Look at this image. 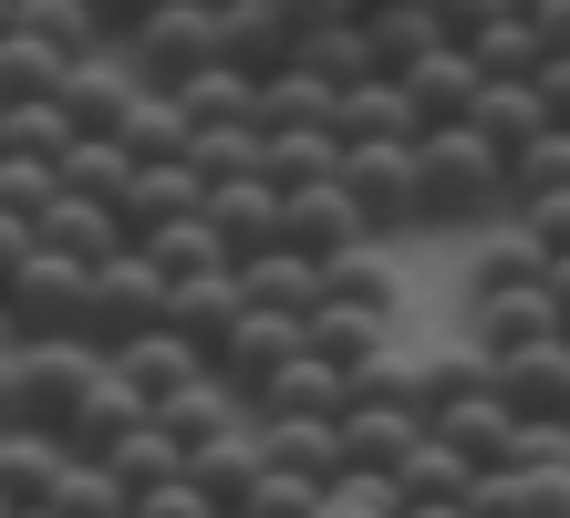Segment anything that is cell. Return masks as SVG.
<instances>
[{"label": "cell", "mask_w": 570, "mask_h": 518, "mask_svg": "<svg viewBox=\"0 0 570 518\" xmlns=\"http://www.w3.org/2000/svg\"><path fill=\"white\" fill-rule=\"evenodd\" d=\"M509 218V156L488 146L478 125H435L425 135V228H466Z\"/></svg>", "instance_id": "cell-1"}, {"label": "cell", "mask_w": 570, "mask_h": 518, "mask_svg": "<svg viewBox=\"0 0 570 518\" xmlns=\"http://www.w3.org/2000/svg\"><path fill=\"white\" fill-rule=\"evenodd\" d=\"M343 187L374 218V238L425 228V135H374V146H343Z\"/></svg>", "instance_id": "cell-2"}, {"label": "cell", "mask_w": 570, "mask_h": 518, "mask_svg": "<svg viewBox=\"0 0 570 518\" xmlns=\"http://www.w3.org/2000/svg\"><path fill=\"white\" fill-rule=\"evenodd\" d=\"M83 291H94V270L62 260V250H31L11 281H0V301H11V322H21V342H83Z\"/></svg>", "instance_id": "cell-3"}, {"label": "cell", "mask_w": 570, "mask_h": 518, "mask_svg": "<svg viewBox=\"0 0 570 518\" xmlns=\"http://www.w3.org/2000/svg\"><path fill=\"white\" fill-rule=\"evenodd\" d=\"M166 301H177V281L146 260V250H125V260H105L94 270V291H83V342H136V332H156L166 322Z\"/></svg>", "instance_id": "cell-4"}, {"label": "cell", "mask_w": 570, "mask_h": 518, "mask_svg": "<svg viewBox=\"0 0 570 518\" xmlns=\"http://www.w3.org/2000/svg\"><path fill=\"white\" fill-rule=\"evenodd\" d=\"M125 62H136L156 94H177L187 74H208V62H218V11H197V0H156V11L125 31Z\"/></svg>", "instance_id": "cell-5"}, {"label": "cell", "mask_w": 570, "mask_h": 518, "mask_svg": "<svg viewBox=\"0 0 570 518\" xmlns=\"http://www.w3.org/2000/svg\"><path fill=\"white\" fill-rule=\"evenodd\" d=\"M115 353L105 342H21V426H73V404H83V384L105 373Z\"/></svg>", "instance_id": "cell-6"}, {"label": "cell", "mask_w": 570, "mask_h": 518, "mask_svg": "<svg viewBox=\"0 0 570 518\" xmlns=\"http://www.w3.org/2000/svg\"><path fill=\"white\" fill-rule=\"evenodd\" d=\"M156 84L125 62V42H105V52H83L73 74H62V115H73L83 135H125V115H136Z\"/></svg>", "instance_id": "cell-7"}, {"label": "cell", "mask_w": 570, "mask_h": 518, "mask_svg": "<svg viewBox=\"0 0 570 518\" xmlns=\"http://www.w3.org/2000/svg\"><path fill=\"white\" fill-rule=\"evenodd\" d=\"M550 281V250L529 238L519 218H488L466 238V270H456V301H498V291H540Z\"/></svg>", "instance_id": "cell-8"}, {"label": "cell", "mask_w": 570, "mask_h": 518, "mask_svg": "<svg viewBox=\"0 0 570 518\" xmlns=\"http://www.w3.org/2000/svg\"><path fill=\"white\" fill-rule=\"evenodd\" d=\"M394 84H405V104H415L425 135H435V125H466V115H478V94H488V74H478V52H466V42H435V52L405 62Z\"/></svg>", "instance_id": "cell-9"}, {"label": "cell", "mask_w": 570, "mask_h": 518, "mask_svg": "<svg viewBox=\"0 0 570 518\" xmlns=\"http://www.w3.org/2000/svg\"><path fill=\"white\" fill-rule=\"evenodd\" d=\"M291 207H281V238L291 250H312V260H343V250H363L374 238V218L353 207V187L332 177V187H281Z\"/></svg>", "instance_id": "cell-10"}, {"label": "cell", "mask_w": 570, "mask_h": 518, "mask_svg": "<svg viewBox=\"0 0 570 518\" xmlns=\"http://www.w3.org/2000/svg\"><path fill=\"white\" fill-rule=\"evenodd\" d=\"M456 311H466V332H456V342H478L488 363H509V353H529V342H550V332H560L550 281H540V291H498V301H456ZM560 342H570V332H560Z\"/></svg>", "instance_id": "cell-11"}, {"label": "cell", "mask_w": 570, "mask_h": 518, "mask_svg": "<svg viewBox=\"0 0 570 518\" xmlns=\"http://www.w3.org/2000/svg\"><path fill=\"white\" fill-rule=\"evenodd\" d=\"M291 52H301V21L281 11V0H218V62H239V74L271 84Z\"/></svg>", "instance_id": "cell-12"}, {"label": "cell", "mask_w": 570, "mask_h": 518, "mask_svg": "<svg viewBox=\"0 0 570 518\" xmlns=\"http://www.w3.org/2000/svg\"><path fill=\"white\" fill-rule=\"evenodd\" d=\"M435 426H425V404H405V394H363L353 414H343V446H353V467H374V477H394L425 446Z\"/></svg>", "instance_id": "cell-13"}, {"label": "cell", "mask_w": 570, "mask_h": 518, "mask_svg": "<svg viewBox=\"0 0 570 518\" xmlns=\"http://www.w3.org/2000/svg\"><path fill=\"white\" fill-rule=\"evenodd\" d=\"M259 446H271V467H291V477H322V488H343V477H353L343 414H259Z\"/></svg>", "instance_id": "cell-14"}, {"label": "cell", "mask_w": 570, "mask_h": 518, "mask_svg": "<svg viewBox=\"0 0 570 518\" xmlns=\"http://www.w3.org/2000/svg\"><path fill=\"white\" fill-rule=\"evenodd\" d=\"M301 353H312V322H301V311H249V322L228 332L218 373H228V384H239V394H259V384H271L281 363H301Z\"/></svg>", "instance_id": "cell-15"}, {"label": "cell", "mask_w": 570, "mask_h": 518, "mask_svg": "<svg viewBox=\"0 0 570 518\" xmlns=\"http://www.w3.org/2000/svg\"><path fill=\"white\" fill-rule=\"evenodd\" d=\"M156 426H166V436H177L187 457H197V446H218V436H239V426H259V414H249V394H239V384H228V373L208 363V373H197L187 394H166V404H156Z\"/></svg>", "instance_id": "cell-16"}, {"label": "cell", "mask_w": 570, "mask_h": 518, "mask_svg": "<svg viewBox=\"0 0 570 518\" xmlns=\"http://www.w3.org/2000/svg\"><path fill=\"white\" fill-rule=\"evenodd\" d=\"M312 353H322V363H343V373H374L384 353H405V322H394V311L322 301V311H312Z\"/></svg>", "instance_id": "cell-17"}, {"label": "cell", "mask_w": 570, "mask_h": 518, "mask_svg": "<svg viewBox=\"0 0 570 518\" xmlns=\"http://www.w3.org/2000/svg\"><path fill=\"white\" fill-rule=\"evenodd\" d=\"M435 436L466 446L478 467H509V436H519V404L498 394V363H488V384H466L456 404H435Z\"/></svg>", "instance_id": "cell-18"}, {"label": "cell", "mask_w": 570, "mask_h": 518, "mask_svg": "<svg viewBox=\"0 0 570 518\" xmlns=\"http://www.w3.org/2000/svg\"><path fill=\"white\" fill-rule=\"evenodd\" d=\"M146 414H156V404H146V394H136V384H125V373L105 363V373L83 384V404H73V426H62V446H73V457H115V446L136 436Z\"/></svg>", "instance_id": "cell-19"}, {"label": "cell", "mask_w": 570, "mask_h": 518, "mask_svg": "<svg viewBox=\"0 0 570 518\" xmlns=\"http://www.w3.org/2000/svg\"><path fill=\"white\" fill-rule=\"evenodd\" d=\"M281 187L271 177H228V187H208V228L228 238V260H259V250H281Z\"/></svg>", "instance_id": "cell-20"}, {"label": "cell", "mask_w": 570, "mask_h": 518, "mask_svg": "<svg viewBox=\"0 0 570 518\" xmlns=\"http://www.w3.org/2000/svg\"><path fill=\"white\" fill-rule=\"evenodd\" d=\"M249 322V291H239V270H218V281H177V301H166V332H187L197 353H228V332Z\"/></svg>", "instance_id": "cell-21"}, {"label": "cell", "mask_w": 570, "mask_h": 518, "mask_svg": "<svg viewBox=\"0 0 570 518\" xmlns=\"http://www.w3.org/2000/svg\"><path fill=\"white\" fill-rule=\"evenodd\" d=\"M115 373H125L146 404H166V394H187L197 373H208V353H197L187 332H166V322H156V332H136V342H115Z\"/></svg>", "instance_id": "cell-22"}, {"label": "cell", "mask_w": 570, "mask_h": 518, "mask_svg": "<svg viewBox=\"0 0 570 518\" xmlns=\"http://www.w3.org/2000/svg\"><path fill=\"white\" fill-rule=\"evenodd\" d=\"M42 250L62 260H83V270H105L136 250V228H125V207H94V197H52V218H42Z\"/></svg>", "instance_id": "cell-23"}, {"label": "cell", "mask_w": 570, "mask_h": 518, "mask_svg": "<svg viewBox=\"0 0 570 518\" xmlns=\"http://www.w3.org/2000/svg\"><path fill=\"white\" fill-rule=\"evenodd\" d=\"M322 301H353V311H394V322H405V270H394V238H363V250L322 260Z\"/></svg>", "instance_id": "cell-24"}, {"label": "cell", "mask_w": 570, "mask_h": 518, "mask_svg": "<svg viewBox=\"0 0 570 518\" xmlns=\"http://www.w3.org/2000/svg\"><path fill=\"white\" fill-rule=\"evenodd\" d=\"M239 291H249V311H301V322H312V311H322V260L281 238V250L239 260Z\"/></svg>", "instance_id": "cell-25"}, {"label": "cell", "mask_w": 570, "mask_h": 518, "mask_svg": "<svg viewBox=\"0 0 570 518\" xmlns=\"http://www.w3.org/2000/svg\"><path fill=\"white\" fill-rule=\"evenodd\" d=\"M249 414H353V373L322 363V353H301V363H281L271 384L249 394Z\"/></svg>", "instance_id": "cell-26"}, {"label": "cell", "mask_w": 570, "mask_h": 518, "mask_svg": "<svg viewBox=\"0 0 570 518\" xmlns=\"http://www.w3.org/2000/svg\"><path fill=\"white\" fill-rule=\"evenodd\" d=\"M62 467H73V446H62L52 426H11L0 436V488H11V508H52Z\"/></svg>", "instance_id": "cell-27"}, {"label": "cell", "mask_w": 570, "mask_h": 518, "mask_svg": "<svg viewBox=\"0 0 570 518\" xmlns=\"http://www.w3.org/2000/svg\"><path fill=\"white\" fill-rule=\"evenodd\" d=\"M301 74H322L332 94H353V84H374L384 74V52H374V21H322V31H301Z\"/></svg>", "instance_id": "cell-28"}, {"label": "cell", "mask_w": 570, "mask_h": 518, "mask_svg": "<svg viewBox=\"0 0 570 518\" xmlns=\"http://www.w3.org/2000/svg\"><path fill=\"white\" fill-rule=\"evenodd\" d=\"M187 477H197V488H208L218 508H249V498H259V477H271V446H259V426H239V436L197 446V457H187Z\"/></svg>", "instance_id": "cell-29"}, {"label": "cell", "mask_w": 570, "mask_h": 518, "mask_svg": "<svg viewBox=\"0 0 570 518\" xmlns=\"http://www.w3.org/2000/svg\"><path fill=\"white\" fill-rule=\"evenodd\" d=\"M498 394L519 414H570V342L550 332V342H529V353H509L498 363Z\"/></svg>", "instance_id": "cell-30"}, {"label": "cell", "mask_w": 570, "mask_h": 518, "mask_svg": "<svg viewBox=\"0 0 570 518\" xmlns=\"http://www.w3.org/2000/svg\"><path fill=\"white\" fill-rule=\"evenodd\" d=\"M136 250L166 270V281H218V270H239V260H228V238L208 228V207H197V218H166V228H146Z\"/></svg>", "instance_id": "cell-31"}, {"label": "cell", "mask_w": 570, "mask_h": 518, "mask_svg": "<svg viewBox=\"0 0 570 518\" xmlns=\"http://www.w3.org/2000/svg\"><path fill=\"white\" fill-rule=\"evenodd\" d=\"M208 207V177H197L187 156H166V166H136V197H125V228H166V218H197Z\"/></svg>", "instance_id": "cell-32"}, {"label": "cell", "mask_w": 570, "mask_h": 518, "mask_svg": "<svg viewBox=\"0 0 570 518\" xmlns=\"http://www.w3.org/2000/svg\"><path fill=\"white\" fill-rule=\"evenodd\" d=\"M62 197L125 207V197H136V146H125V135H83V146L62 156Z\"/></svg>", "instance_id": "cell-33"}, {"label": "cell", "mask_w": 570, "mask_h": 518, "mask_svg": "<svg viewBox=\"0 0 570 518\" xmlns=\"http://www.w3.org/2000/svg\"><path fill=\"white\" fill-rule=\"evenodd\" d=\"M177 104H187L197 135H208V125H259V74H239V62H208V74L177 84Z\"/></svg>", "instance_id": "cell-34"}, {"label": "cell", "mask_w": 570, "mask_h": 518, "mask_svg": "<svg viewBox=\"0 0 570 518\" xmlns=\"http://www.w3.org/2000/svg\"><path fill=\"white\" fill-rule=\"evenodd\" d=\"M466 125H478L498 156H519V146H540V135H550V104H540V84H488Z\"/></svg>", "instance_id": "cell-35"}, {"label": "cell", "mask_w": 570, "mask_h": 518, "mask_svg": "<svg viewBox=\"0 0 570 518\" xmlns=\"http://www.w3.org/2000/svg\"><path fill=\"white\" fill-rule=\"evenodd\" d=\"M343 177V125H281L271 135V187H332Z\"/></svg>", "instance_id": "cell-36"}, {"label": "cell", "mask_w": 570, "mask_h": 518, "mask_svg": "<svg viewBox=\"0 0 570 518\" xmlns=\"http://www.w3.org/2000/svg\"><path fill=\"white\" fill-rule=\"evenodd\" d=\"M281 125H343V94L322 74H301V62H281V74L259 84V135H281Z\"/></svg>", "instance_id": "cell-37"}, {"label": "cell", "mask_w": 570, "mask_h": 518, "mask_svg": "<svg viewBox=\"0 0 570 518\" xmlns=\"http://www.w3.org/2000/svg\"><path fill=\"white\" fill-rule=\"evenodd\" d=\"M83 146V125L62 115V94L52 104H0V156H42V166H62Z\"/></svg>", "instance_id": "cell-38"}, {"label": "cell", "mask_w": 570, "mask_h": 518, "mask_svg": "<svg viewBox=\"0 0 570 518\" xmlns=\"http://www.w3.org/2000/svg\"><path fill=\"white\" fill-rule=\"evenodd\" d=\"M478 477H488V467L466 457V446H446V436H425L415 457L394 467V488H405V508H415V498H478Z\"/></svg>", "instance_id": "cell-39"}, {"label": "cell", "mask_w": 570, "mask_h": 518, "mask_svg": "<svg viewBox=\"0 0 570 518\" xmlns=\"http://www.w3.org/2000/svg\"><path fill=\"white\" fill-rule=\"evenodd\" d=\"M374 135H425L394 74H374V84H353V94H343V146H374Z\"/></svg>", "instance_id": "cell-40"}, {"label": "cell", "mask_w": 570, "mask_h": 518, "mask_svg": "<svg viewBox=\"0 0 570 518\" xmlns=\"http://www.w3.org/2000/svg\"><path fill=\"white\" fill-rule=\"evenodd\" d=\"M187 166H197L208 187H228V177H271V135H259V125H208V135L187 146Z\"/></svg>", "instance_id": "cell-41"}, {"label": "cell", "mask_w": 570, "mask_h": 518, "mask_svg": "<svg viewBox=\"0 0 570 518\" xmlns=\"http://www.w3.org/2000/svg\"><path fill=\"white\" fill-rule=\"evenodd\" d=\"M540 197H570V125H550L540 146L509 156V218H519V207H540Z\"/></svg>", "instance_id": "cell-42"}, {"label": "cell", "mask_w": 570, "mask_h": 518, "mask_svg": "<svg viewBox=\"0 0 570 518\" xmlns=\"http://www.w3.org/2000/svg\"><path fill=\"white\" fill-rule=\"evenodd\" d=\"M466 52H478V74H488V84H529V74H540V62H550L540 21H519V11H509V21H488V31H478V42H466Z\"/></svg>", "instance_id": "cell-43"}, {"label": "cell", "mask_w": 570, "mask_h": 518, "mask_svg": "<svg viewBox=\"0 0 570 518\" xmlns=\"http://www.w3.org/2000/svg\"><path fill=\"white\" fill-rule=\"evenodd\" d=\"M435 42H446L435 0H384V11H374V52H384V74H405V62H425Z\"/></svg>", "instance_id": "cell-44"}, {"label": "cell", "mask_w": 570, "mask_h": 518, "mask_svg": "<svg viewBox=\"0 0 570 518\" xmlns=\"http://www.w3.org/2000/svg\"><path fill=\"white\" fill-rule=\"evenodd\" d=\"M62 74H73V62H62L52 42H31V31H11V42H0V104H52Z\"/></svg>", "instance_id": "cell-45"}, {"label": "cell", "mask_w": 570, "mask_h": 518, "mask_svg": "<svg viewBox=\"0 0 570 518\" xmlns=\"http://www.w3.org/2000/svg\"><path fill=\"white\" fill-rule=\"evenodd\" d=\"M125 146H136V166H166V156H187V146H197V125H187V104H177V94H146L136 115H125Z\"/></svg>", "instance_id": "cell-46"}, {"label": "cell", "mask_w": 570, "mask_h": 518, "mask_svg": "<svg viewBox=\"0 0 570 518\" xmlns=\"http://www.w3.org/2000/svg\"><path fill=\"white\" fill-rule=\"evenodd\" d=\"M105 467H115V477H125V488H136V498H146V488H166V477H187V446H177V436H166V426H156V414H146V426H136V436H125V446H115V457H105Z\"/></svg>", "instance_id": "cell-47"}, {"label": "cell", "mask_w": 570, "mask_h": 518, "mask_svg": "<svg viewBox=\"0 0 570 518\" xmlns=\"http://www.w3.org/2000/svg\"><path fill=\"white\" fill-rule=\"evenodd\" d=\"M52 508H62V518H125V508H136V488H125L105 457H73V467H62V488H52Z\"/></svg>", "instance_id": "cell-48"}, {"label": "cell", "mask_w": 570, "mask_h": 518, "mask_svg": "<svg viewBox=\"0 0 570 518\" xmlns=\"http://www.w3.org/2000/svg\"><path fill=\"white\" fill-rule=\"evenodd\" d=\"M52 197H62V166H42V156H0V218H31V228H42Z\"/></svg>", "instance_id": "cell-49"}, {"label": "cell", "mask_w": 570, "mask_h": 518, "mask_svg": "<svg viewBox=\"0 0 570 518\" xmlns=\"http://www.w3.org/2000/svg\"><path fill=\"white\" fill-rule=\"evenodd\" d=\"M322 477H291V467H271L259 477V498H249V518H322Z\"/></svg>", "instance_id": "cell-50"}, {"label": "cell", "mask_w": 570, "mask_h": 518, "mask_svg": "<svg viewBox=\"0 0 570 518\" xmlns=\"http://www.w3.org/2000/svg\"><path fill=\"white\" fill-rule=\"evenodd\" d=\"M136 518H228V508L197 488V477H166V488H146V498H136Z\"/></svg>", "instance_id": "cell-51"}, {"label": "cell", "mask_w": 570, "mask_h": 518, "mask_svg": "<svg viewBox=\"0 0 570 518\" xmlns=\"http://www.w3.org/2000/svg\"><path fill=\"white\" fill-rule=\"evenodd\" d=\"M519 0H435V21H446V42H478L488 21H509Z\"/></svg>", "instance_id": "cell-52"}, {"label": "cell", "mask_w": 570, "mask_h": 518, "mask_svg": "<svg viewBox=\"0 0 570 518\" xmlns=\"http://www.w3.org/2000/svg\"><path fill=\"white\" fill-rule=\"evenodd\" d=\"M519 228L540 238L550 260H570V197H540V207H519Z\"/></svg>", "instance_id": "cell-53"}, {"label": "cell", "mask_w": 570, "mask_h": 518, "mask_svg": "<svg viewBox=\"0 0 570 518\" xmlns=\"http://www.w3.org/2000/svg\"><path fill=\"white\" fill-rule=\"evenodd\" d=\"M529 84H540V104H550V125H570V52H550L540 74H529Z\"/></svg>", "instance_id": "cell-54"}, {"label": "cell", "mask_w": 570, "mask_h": 518, "mask_svg": "<svg viewBox=\"0 0 570 518\" xmlns=\"http://www.w3.org/2000/svg\"><path fill=\"white\" fill-rule=\"evenodd\" d=\"M83 11H94V21H105V42H125V31H136V21L156 11V0H83Z\"/></svg>", "instance_id": "cell-55"}, {"label": "cell", "mask_w": 570, "mask_h": 518, "mask_svg": "<svg viewBox=\"0 0 570 518\" xmlns=\"http://www.w3.org/2000/svg\"><path fill=\"white\" fill-rule=\"evenodd\" d=\"M405 518H478V508H466V498H415Z\"/></svg>", "instance_id": "cell-56"}, {"label": "cell", "mask_w": 570, "mask_h": 518, "mask_svg": "<svg viewBox=\"0 0 570 518\" xmlns=\"http://www.w3.org/2000/svg\"><path fill=\"white\" fill-rule=\"evenodd\" d=\"M550 311H560V332H570V260H550Z\"/></svg>", "instance_id": "cell-57"}, {"label": "cell", "mask_w": 570, "mask_h": 518, "mask_svg": "<svg viewBox=\"0 0 570 518\" xmlns=\"http://www.w3.org/2000/svg\"><path fill=\"white\" fill-rule=\"evenodd\" d=\"M11 342H21V322H11V301H0V353H11Z\"/></svg>", "instance_id": "cell-58"}, {"label": "cell", "mask_w": 570, "mask_h": 518, "mask_svg": "<svg viewBox=\"0 0 570 518\" xmlns=\"http://www.w3.org/2000/svg\"><path fill=\"white\" fill-rule=\"evenodd\" d=\"M11 31H21V0H0V42H11Z\"/></svg>", "instance_id": "cell-59"}, {"label": "cell", "mask_w": 570, "mask_h": 518, "mask_svg": "<svg viewBox=\"0 0 570 518\" xmlns=\"http://www.w3.org/2000/svg\"><path fill=\"white\" fill-rule=\"evenodd\" d=\"M11 518H62V508H11Z\"/></svg>", "instance_id": "cell-60"}, {"label": "cell", "mask_w": 570, "mask_h": 518, "mask_svg": "<svg viewBox=\"0 0 570 518\" xmlns=\"http://www.w3.org/2000/svg\"><path fill=\"white\" fill-rule=\"evenodd\" d=\"M0 518H11V488H0Z\"/></svg>", "instance_id": "cell-61"}, {"label": "cell", "mask_w": 570, "mask_h": 518, "mask_svg": "<svg viewBox=\"0 0 570 518\" xmlns=\"http://www.w3.org/2000/svg\"><path fill=\"white\" fill-rule=\"evenodd\" d=\"M197 11H218V0H197Z\"/></svg>", "instance_id": "cell-62"}, {"label": "cell", "mask_w": 570, "mask_h": 518, "mask_svg": "<svg viewBox=\"0 0 570 518\" xmlns=\"http://www.w3.org/2000/svg\"><path fill=\"white\" fill-rule=\"evenodd\" d=\"M0 436H11V414H0Z\"/></svg>", "instance_id": "cell-63"}, {"label": "cell", "mask_w": 570, "mask_h": 518, "mask_svg": "<svg viewBox=\"0 0 570 518\" xmlns=\"http://www.w3.org/2000/svg\"><path fill=\"white\" fill-rule=\"evenodd\" d=\"M125 518H136V508H125Z\"/></svg>", "instance_id": "cell-64"}]
</instances>
